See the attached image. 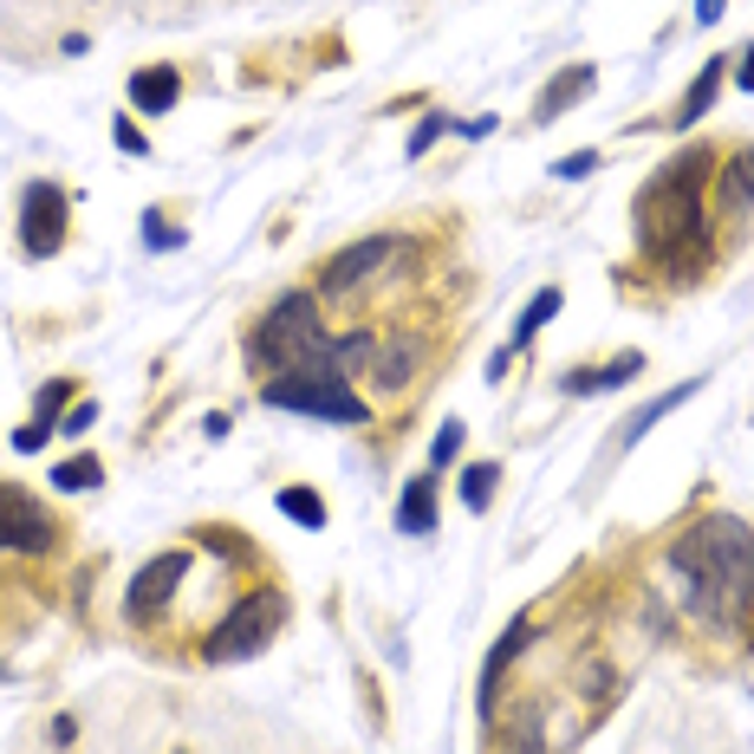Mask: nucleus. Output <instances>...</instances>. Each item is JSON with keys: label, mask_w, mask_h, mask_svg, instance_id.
I'll use <instances>...</instances> for the list:
<instances>
[{"label": "nucleus", "mask_w": 754, "mask_h": 754, "mask_svg": "<svg viewBox=\"0 0 754 754\" xmlns=\"http://www.w3.org/2000/svg\"><path fill=\"white\" fill-rule=\"evenodd\" d=\"M599 163H605V156H599L592 143H586V150H566V156L553 163V182H586V176H599Z\"/></svg>", "instance_id": "obj_27"}, {"label": "nucleus", "mask_w": 754, "mask_h": 754, "mask_svg": "<svg viewBox=\"0 0 754 754\" xmlns=\"http://www.w3.org/2000/svg\"><path fill=\"white\" fill-rule=\"evenodd\" d=\"M592 91H599V65H592V59H573V65H560V72H553V78L540 85V98H534V111H527V117H534V130H547V124H560V117H566L573 104H586Z\"/></svg>", "instance_id": "obj_12"}, {"label": "nucleus", "mask_w": 754, "mask_h": 754, "mask_svg": "<svg viewBox=\"0 0 754 754\" xmlns=\"http://www.w3.org/2000/svg\"><path fill=\"white\" fill-rule=\"evenodd\" d=\"M443 527V475L436 469H417L397 495V534L404 540H430Z\"/></svg>", "instance_id": "obj_14"}, {"label": "nucleus", "mask_w": 754, "mask_h": 754, "mask_svg": "<svg viewBox=\"0 0 754 754\" xmlns=\"http://www.w3.org/2000/svg\"><path fill=\"white\" fill-rule=\"evenodd\" d=\"M0 683H13V664H0Z\"/></svg>", "instance_id": "obj_36"}, {"label": "nucleus", "mask_w": 754, "mask_h": 754, "mask_svg": "<svg viewBox=\"0 0 754 754\" xmlns=\"http://www.w3.org/2000/svg\"><path fill=\"white\" fill-rule=\"evenodd\" d=\"M423 365H430V332L404 325V332L378 338V352L365 358V378H371L378 391H410V384L423 378Z\"/></svg>", "instance_id": "obj_10"}, {"label": "nucleus", "mask_w": 754, "mask_h": 754, "mask_svg": "<svg viewBox=\"0 0 754 754\" xmlns=\"http://www.w3.org/2000/svg\"><path fill=\"white\" fill-rule=\"evenodd\" d=\"M286 612H293L286 586H254L247 599H234V605L215 618L202 657H208V664H247V657H260V651L286 631Z\"/></svg>", "instance_id": "obj_5"}, {"label": "nucleus", "mask_w": 754, "mask_h": 754, "mask_svg": "<svg viewBox=\"0 0 754 754\" xmlns=\"http://www.w3.org/2000/svg\"><path fill=\"white\" fill-rule=\"evenodd\" d=\"M443 137H456V117H449V111H423V117L410 124V137H404V163H423Z\"/></svg>", "instance_id": "obj_23"}, {"label": "nucleus", "mask_w": 754, "mask_h": 754, "mask_svg": "<svg viewBox=\"0 0 754 754\" xmlns=\"http://www.w3.org/2000/svg\"><path fill=\"white\" fill-rule=\"evenodd\" d=\"M91 423H98V397H78V404L59 417V436H85Z\"/></svg>", "instance_id": "obj_29"}, {"label": "nucleus", "mask_w": 754, "mask_h": 754, "mask_svg": "<svg viewBox=\"0 0 754 754\" xmlns=\"http://www.w3.org/2000/svg\"><path fill=\"white\" fill-rule=\"evenodd\" d=\"M677 605L703 625H742L754 605V527L742 514H703L670 540Z\"/></svg>", "instance_id": "obj_2"}, {"label": "nucleus", "mask_w": 754, "mask_h": 754, "mask_svg": "<svg viewBox=\"0 0 754 754\" xmlns=\"http://www.w3.org/2000/svg\"><path fill=\"white\" fill-rule=\"evenodd\" d=\"M46 443H52V430H39V423H20V430H13V449H20V456H39Z\"/></svg>", "instance_id": "obj_32"}, {"label": "nucleus", "mask_w": 754, "mask_h": 754, "mask_svg": "<svg viewBox=\"0 0 754 754\" xmlns=\"http://www.w3.org/2000/svg\"><path fill=\"white\" fill-rule=\"evenodd\" d=\"M247 365H254L260 378L299 371V365H332V332H325V306H319L312 286L280 293V299L254 319V332H247Z\"/></svg>", "instance_id": "obj_3"}, {"label": "nucleus", "mask_w": 754, "mask_h": 754, "mask_svg": "<svg viewBox=\"0 0 754 754\" xmlns=\"http://www.w3.org/2000/svg\"><path fill=\"white\" fill-rule=\"evenodd\" d=\"M72 742H78V716H72V710H59V716L46 723V749L72 754Z\"/></svg>", "instance_id": "obj_30"}, {"label": "nucleus", "mask_w": 754, "mask_h": 754, "mask_svg": "<svg viewBox=\"0 0 754 754\" xmlns=\"http://www.w3.org/2000/svg\"><path fill=\"white\" fill-rule=\"evenodd\" d=\"M273 508L293 521V527H325L332 521V508H325V495L319 488H306V482H286L280 495H273Z\"/></svg>", "instance_id": "obj_22"}, {"label": "nucleus", "mask_w": 754, "mask_h": 754, "mask_svg": "<svg viewBox=\"0 0 754 754\" xmlns=\"http://www.w3.org/2000/svg\"><path fill=\"white\" fill-rule=\"evenodd\" d=\"M456 495H462V508H469V514H488V508H495V495H501V462H495V456H482V462H462V482H456Z\"/></svg>", "instance_id": "obj_20"}, {"label": "nucleus", "mask_w": 754, "mask_h": 754, "mask_svg": "<svg viewBox=\"0 0 754 754\" xmlns=\"http://www.w3.org/2000/svg\"><path fill=\"white\" fill-rule=\"evenodd\" d=\"M404 254V234H358L352 247H338L332 260H319V299H345V293H358V286H371L391 260Z\"/></svg>", "instance_id": "obj_8"}, {"label": "nucleus", "mask_w": 754, "mask_h": 754, "mask_svg": "<svg viewBox=\"0 0 754 754\" xmlns=\"http://www.w3.org/2000/svg\"><path fill=\"white\" fill-rule=\"evenodd\" d=\"M59 540H65V527H59V514L33 495V488H20V482H0V553H20V560H46V553H59Z\"/></svg>", "instance_id": "obj_7"}, {"label": "nucleus", "mask_w": 754, "mask_h": 754, "mask_svg": "<svg viewBox=\"0 0 754 754\" xmlns=\"http://www.w3.org/2000/svg\"><path fill=\"white\" fill-rule=\"evenodd\" d=\"M169 754H195V749H169Z\"/></svg>", "instance_id": "obj_37"}, {"label": "nucleus", "mask_w": 754, "mask_h": 754, "mask_svg": "<svg viewBox=\"0 0 754 754\" xmlns=\"http://www.w3.org/2000/svg\"><path fill=\"white\" fill-rule=\"evenodd\" d=\"M462 443H469V423H462V417H443L436 436H430V462H423V469H436V475L456 469V462H462Z\"/></svg>", "instance_id": "obj_25"}, {"label": "nucleus", "mask_w": 754, "mask_h": 754, "mask_svg": "<svg viewBox=\"0 0 754 754\" xmlns=\"http://www.w3.org/2000/svg\"><path fill=\"white\" fill-rule=\"evenodd\" d=\"M495 130H501V117H488V111H482V117H456V137H469V143H482V137H495Z\"/></svg>", "instance_id": "obj_31"}, {"label": "nucleus", "mask_w": 754, "mask_h": 754, "mask_svg": "<svg viewBox=\"0 0 754 754\" xmlns=\"http://www.w3.org/2000/svg\"><path fill=\"white\" fill-rule=\"evenodd\" d=\"M176 104H182V72H176V65L156 59V65H137V72H130V111H137V117H169Z\"/></svg>", "instance_id": "obj_17"}, {"label": "nucleus", "mask_w": 754, "mask_h": 754, "mask_svg": "<svg viewBox=\"0 0 754 754\" xmlns=\"http://www.w3.org/2000/svg\"><path fill=\"white\" fill-rule=\"evenodd\" d=\"M143 247L150 254H176V247H189V228L156 202V208H143Z\"/></svg>", "instance_id": "obj_24"}, {"label": "nucleus", "mask_w": 754, "mask_h": 754, "mask_svg": "<svg viewBox=\"0 0 754 754\" xmlns=\"http://www.w3.org/2000/svg\"><path fill=\"white\" fill-rule=\"evenodd\" d=\"M736 85H742V91H754V39L736 52Z\"/></svg>", "instance_id": "obj_34"}, {"label": "nucleus", "mask_w": 754, "mask_h": 754, "mask_svg": "<svg viewBox=\"0 0 754 754\" xmlns=\"http://www.w3.org/2000/svg\"><path fill=\"white\" fill-rule=\"evenodd\" d=\"M723 150L716 143H683L677 156L657 163V176L631 195V234L638 254L664 273V280H703L716 260V215L703 208L710 182H716Z\"/></svg>", "instance_id": "obj_1"}, {"label": "nucleus", "mask_w": 754, "mask_h": 754, "mask_svg": "<svg viewBox=\"0 0 754 754\" xmlns=\"http://www.w3.org/2000/svg\"><path fill=\"white\" fill-rule=\"evenodd\" d=\"M78 404V378H46L39 391H33V410H26V423H39V430H52L59 436V417Z\"/></svg>", "instance_id": "obj_21"}, {"label": "nucleus", "mask_w": 754, "mask_h": 754, "mask_svg": "<svg viewBox=\"0 0 754 754\" xmlns=\"http://www.w3.org/2000/svg\"><path fill=\"white\" fill-rule=\"evenodd\" d=\"M703 384H710V378H683V384H670V391H657L651 404H638V410H631V417L618 423V436H612V456H631V449H638V443H644V436H651V430H657V423H664V417L677 410V404H690V397H703Z\"/></svg>", "instance_id": "obj_15"}, {"label": "nucleus", "mask_w": 754, "mask_h": 754, "mask_svg": "<svg viewBox=\"0 0 754 754\" xmlns=\"http://www.w3.org/2000/svg\"><path fill=\"white\" fill-rule=\"evenodd\" d=\"M111 143H117L124 156H150V137H143V124H137V111H124V117H111Z\"/></svg>", "instance_id": "obj_28"}, {"label": "nucleus", "mask_w": 754, "mask_h": 754, "mask_svg": "<svg viewBox=\"0 0 754 754\" xmlns=\"http://www.w3.org/2000/svg\"><path fill=\"white\" fill-rule=\"evenodd\" d=\"M182 573H189V547L156 553V560H150V566L130 579V592H124V618H130V625H156V618H163V605L176 599Z\"/></svg>", "instance_id": "obj_11"}, {"label": "nucleus", "mask_w": 754, "mask_h": 754, "mask_svg": "<svg viewBox=\"0 0 754 754\" xmlns=\"http://www.w3.org/2000/svg\"><path fill=\"white\" fill-rule=\"evenodd\" d=\"M644 371H651V358L631 345V352H618V358H605V365H573V371L560 378V397H605V391L638 384Z\"/></svg>", "instance_id": "obj_13"}, {"label": "nucleus", "mask_w": 754, "mask_h": 754, "mask_svg": "<svg viewBox=\"0 0 754 754\" xmlns=\"http://www.w3.org/2000/svg\"><path fill=\"white\" fill-rule=\"evenodd\" d=\"M534 638H540V618H534V612H514L508 631L495 638V651L482 657V690H475V703H482V729H501V677L514 670V657H521Z\"/></svg>", "instance_id": "obj_9"}, {"label": "nucleus", "mask_w": 754, "mask_h": 754, "mask_svg": "<svg viewBox=\"0 0 754 754\" xmlns=\"http://www.w3.org/2000/svg\"><path fill=\"white\" fill-rule=\"evenodd\" d=\"M514 358H521V352H508V345H501V352H488V365H482V371H488V384H501V378H508V365H514Z\"/></svg>", "instance_id": "obj_33"}, {"label": "nucleus", "mask_w": 754, "mask_h": 754, "mask_svg": "<svg viewBox=\"0 0 754 754\" xmlns=\"http://www.w3.org/2000/svg\"><path fill=\"white\" fill-rule=\"evenodd\" d=\"M560 312H566V286H540V293L521 306V319H514V332H508V352H527V345H534L553 319H560Z\"/></svg>", "instance_id": "obj_19"}, {"label": "nucleus", "mask_w": 754, "mask_h": 754, "mask_svg": "<svg viewBox=\"0 0 754 754\" xmlns=\"http://www.w3.org/2000/svg\"><path fill=\"white\" fill-rule=\"evenodd\" d=\"M749 208H754V143H736L723 156V169H716V215L736 221Z\"/></svg>", "instance_id": "obj_18"}, {"label": "nucleus", "mask_w": 754, "mask_h": 754, "mask_svg": "<svg viewBox=\"0 0 754 754\" xmlns=\"http://www.w3.org/2000/svg\"><path fill=\"white\" fill-rule=\"evenodd\" d=\"M729 13V0H697V26H716Z\"/></svg>", "instance_id": "obj_35"}, {"label": "nucleus", "mask_w": 754, "mask_h": 754, "mask_svg": "<svg viewBox=\"0 0 754 754\" xmlns=\"http://www.w3.org/2000/svg\"><path fill=\"white\" fill-rule=\"evenodd\" d=\"M46 482H52L59 495H91V488L104 482V462H98V456H72V462H59Z\"/></svg>", "instance_id": "obj_26"}, {"label": "nucleus", "mask_w": 754, "mask_h": 754, "mask_svg": "<svg viewBox=\"0 0 754 754\" xmlns=\"http://www.w3.org/2000/svg\"><path fill=\"white\" fill-rule=\"evenodd\" d=\"M260 404H267V410H293V417H319V423H345V430H358V423L378 417L371 397H365L338 365L273 371V378H260Z\"/></svg>", "instance_id": "obj_4"}, {"label": "nucleus", "mask_w": 754, "mask_h": 754, "mask_svg": "<svg viewBox=\"0 0 754 754\" xmlns=\"http://www.w3.org/2000/svg\"><path fill=\"white\" fill-rule=\"evenodd\" d=\"M729 65H736V52H716L703 72H697V85L670 104V117H657L664 130H690V124H703L710 111H716V98H723V78H729Z\"/></svg>", "instance_id": "obj_16"}, {"label": "nucleus", "mask_w": 754, "mask_h": 754, "mask_svg": "<svg viewBox=\"0 0 754 754\" xmlns=\"http://www.w3.org/2000/svg\"><path fill=\"white\" fill-rule=\"evenodd\" d=\"M13 234H20V254H26V260H52V254H65V241H72V195H65L52 176H33V182L20 189Z\"/></svg>", "instance_id": "obj_6"}]
</instances>
